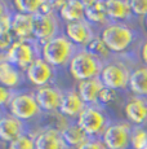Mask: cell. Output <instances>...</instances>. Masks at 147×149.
Listing matches in <instances>:
<instances>
[{
	"instance_id": "obj_8",
	"label": "cell",
	"mask_w": 147,
	"mask_h": 149,
	"mask_svg": "<svg viewBox=\"0 0 147 149\" xmlns=\"http://www.w3.org/2000/svg\"><path fill=\"white\" fill-rule=\"evenodd\" d=\"M133 125L128 121H112L102 136L107 149H131Z\"/></svg>"
},
{
	"instance_id": "obj_38",
	"label": "cell",
	"mask_w": 147,
	"mask_h": 149,
	"mask_svg": "<svg viewBox=\"0 0 147 149\" xmlns=\"http://www.w3.org/2000/svg\"><path fill=\"white\" fill-rule=\"evenodd\" d=\"M143 22H145V26H146V29H147V16L143 18Z\"/></svg>"
},
{
	"instance_id": "obj_36",
	"label": "cell",
	"mask_w": 147,
	"mask_h": 149,
	"mask_svg": "<svg viewBox=\"0 0 147 149\" xmlns=\"http://www.w3.org/2000/svg\"><path fill=\"white\" fill-rule=\"evenodd\" d=\"M139 53H141V60H142V64L147 65V39L142 43V45H141Z\"/></svg>"
},
{
	"instance_id": "obj_30",
	"label": "cell",
	"mask_w": 147,
	"mask_h": 149,
	"mask_svg": "<svg viewBox=\"0 0 147 149\" xmlns=\"http://www.w3.org/2000/svg\"><path fill=\"white\" fill-rule=\"evenodd\" d=\"M17 91L16 90H10L7 87H0V104H1L3 110H8L12 100L14 99Z\"/></svg>"
},
{
	"instance_id": "obj_37",
	"label": "cell",
	"mask_w": 147,
	"mask_h": 149,
	"mask_svg": "<svg viewBox=\"0 0 147 149\" xmlns=\"http://www.w3.org/2000/svg\"><path fill=\"white\" fill-rule=\"evenodd\" d=\"M79 1H80L85 8H88V7H90V5L95 4L97 1H100V0H79Z\"/></svg>"
},
{
	"instance_id": "obj_2",
	"label": "cell",
	"mask_w": 147,
	"mask_h": 149,
	"mask_svg": "<svg viewBox=\"0 0 147 149\" xmlns=\"http://www.w3.org/2000/svg\"><path fill=\"white\" fill-rule=\"evenodd\" d=\"M104 61L94 56L85 48H79L69 64V73L74 81L81 82L101 75Z\"/></svg>"
},
{
	"instance_id": "obj_5",
	"label": "cell",
	"mask_w": 147,
	"mask_h": 149,
	"mask_svg": "<svg viewBox=\"0 0 147 149\" xmlns=\"http://www.w3.org/2000/svg\"><path fill=\"white\" fill-rule=\"evenodd\" d=\"M76 122L87 132L90 139H102L104 131L112 121L110 119L106 109L101 105H87Z\"/></svg>"
},
{
	"instance_id": "obj_18",
	"label": "cell",
	"mask_w": 147,
	"mask_h": 149,
	"mask_svg": "<svg viewBox=\"0 0 147 149\" xmlns=\"http://www.w3.org/2000/svg\"><path fill=\"white\" fill-rule=\"evenodd\" d=\"M104 88L100 77L76 83V90L87 105H100L101 91Z\"/></svg>"
},
{
	"instance_id": "obj_16",
	"label": "cell",
	"mask_w": 147,
	"mask_h": 149,
	"mask_svg": "<svg viewBox=\"0 0 147 149\" xmlns=\"http://www.w3.org/2000/svg\"><path fill=\"white\" fill-rule=\"evenodd\" d=\"M87 108V104L81 96L79 95L76 88L71 90H65L63 92V99H62V104L59 108V113L65 116L66 118L76 121L78 117L81 114V111Z\"/></svg>"
},
{
	"instance_id": "obj_34",
	"label": "cell",
	"mask_w": 147,
	"mask_h": 149,
	"mask_svg": "<svg viewBox=\"0 0 147 149\" xmlns=\"http://www.w3.org/2000/svg\"><path fill=\"white\" fill-rule=\"evenodd\" d=\"M76 149H107L102 139H89Z\"/></svg>"
},
{
	"instance_id": "obj_24",
	"label": "cell",
	"mask_w": 147,
	"mask_h": 149,
	"mask_svg": "<svg viewBox=\"0 0 147 149\" xmlns=\"http://www.w3.org/2000/svg\"><path fill=\"white\" fill-rule=\"evenodd\" d=\"M62 135H63V139H65V141H66V144L71 149H76L78 147H80L81 144H84L87 140L90 139L76 121L70 122L69 125L62 130Z\"/></svg>"
},
{
	"instance_id": "obj_35",
	"label": "cell",
	"mask_w": 147,
	"mask_h": 149,
	"mask_svg": "<svg viewBox=\"0 0 147 149\" xmlns=\"http://www.w3.org/2000/svg\"><path fill=\"white\" fill-rule=\"evenodd\" d=\"M69 1H70V0H47V3L56 10V12H58V10L61 9V8L63 7L66 3H69Z\"/></svg>"
},
{
	"instance_id": "obj_21",
	"label": "cell",
	"mask_w": 147,
	"mask_h": 149,
	"mask_svg": "<svg viewBox=\"0 0 147 149\" xmlns=\"http://www.w3.org/2000/svg\"><path fill=\"white\" fill-rule=\"evenodd\" d=\"M109 18L111 22H128L134 17L129 0H104Z\"/></svg>"
},
{
	"instance_id": "obj_17",
	"label": "cell",
	"mask_w": 147,
	"mask_h": 149,
	"mask_svg": "<svg viewBox=\"0 0 147 149\" xmlns=\"http://www.w3.org/2000/svg\"><path fill=\"white\" fill-rule=\"evenodd\" d=\"M25 81H26L25 71L19 70L18 68H16L7 60L0 58V83H1V87H7L17 91L23 84Z\"/></svg>"
},
{
	"instance_id": "obj_33",
	"label": "cell",
	"mask_w": 147,
	"mask_h": 149,
	"mask_svg": "<svg viewBox=\"0 0 147 149\" xmlns=\"http://www.w3.org/2000/svg\"><path fill=\"white\" fill-rule=\"evenodd\" d=\"M17 40L14 34L12 31H7V33H0V52L4 53L12 47V44Z\"/></svg>"
},
{
	"instance_id": "obj_11",
	"label": "cell",
	"mask_w": 147,
	"mask_h": 149,
	"mask_svg": "<svg viewBox=\"0 0 147 149\" xmlns=\"http://www.w3.org/2000/svg\"><path fill=\"white\" fill-rule=\"evenodd\" d=\"M63 92L65 90L57 87L56 84L39 87L34 91L36 101L45 114L59 113V108H61L62 99H63Z\"/></svg>"
},
{
	"instance_id": "obj_32",
	"label": "cell",
	"mask_w": 147,
	"mask_h": 149,
	"mask_svg": "<svg viewBox=\"0 0 147 149\" xmlns=\"http://www.w3.org/2000/svg\"><path fill=\"white\" fill-rule=\"evenodd\" d=\"M116 97H117V91L104 87L103 90L101 91V95H100V105L103 108L107 107V105L112 104V102L116 100Z\"/></svg>"
},
{
	"instance_id": "obj_12",
	"label": "cell",
	"mask_w": 147,
	"mask_h": 149,
	"mask_svg": "<svg viewBox=\"0 0 147 149\" xmlns=\"http://www.w3.org/2000/svg\"><path fill=\"white\" fill-rule=\"evenodd\" d=\"M63 34L76 47L85 48L90 43V40L100 34V31L95 30V27L87 19H83V21L71 22V24H65Z\"/></svg>"
},
{
	"instance_id": "obj_14",
	"label": "cell",
	"mask_w": 147,
	"mask_h": 149,
	"mask_svg": "<svg viewBox=\"0 0 147 149\" xmlns=\"http://www.w3.org/2000/svg\"><path fill=\"white\" fill-rule=\"evenodd\" d=\"M31 132L35 135V149H71L58 128L40 127Z\"/></svg>"
},
{
	"instance_id": "obj_19",
	"label": "cell",
	"mask_w": 147,
	"mask_h": 149,
	"mask_svg": "<svg viewBox=\"0 0 147 149\" xmlns=\"http://www.w3.org/2000/svg\"><path fill=\"white\" fill-rule=\"evenodd\" d=\"M12 33L17 39H34V16L25 13H13Z\"/></svg>"
},
{
	"instance_id": "obj_7",
	"label": "cell",
	"mask_w": 147,
	"mask_h": 149,
	"mask_svg": "<svg viewBox=\"0 0 147 149\" xmlns=\"http://www.w3.org/2000/svg\"><path fill=\"white\" fill-rule=\"evenodd\" d=\"M131 73L132 69L124 61L110 60V61L104 62L100 78L103 82L104 87L111 88V90H115L119 92V91L128 90Z\"/></svg>"
},
{
	"instance_id": "obj_3",
	"label": "cell",
	"mask_w": 147,
	"mask_h": 149,
	"mask_svg": "<svg viewBox=\"0 0 147 149\" xmlns=\"http://www.w3.org/2000/svg\"><path fill=\"white\" fill-rule=\"evenodd\" d=\"M78 49L79 47H76L65 34L61 33L52 40L41 45V57L56 69L63 68L69 66Z\"/></svg>"
},
{
	"instance_id": "obj_26",
	"label": "cell",
	"mask_w": 147,
	"mask_h": 149,
	"mask_svg": "<svg viewBox=\"0 0 147 149\" xmlns=\"http://www.w3.org/2000/svg\"><path fill=\"white\" fill-rule=\"evenodd\" d=\"M45 3H47V0H12L13 8L16 9V12L31 14V16H35L40 12Z\"/></svg>"
},
{
	"instance_id": "obj_9",
	"label": "cell",
	"mask_w": 147,
	"mask_h": 149,
	"mask_svg": "<svg viewBox=\"0 0 147 149\" xmlns=\"http://www.w3.org/2000/svg\"><path fill=\"white\" fill-rule=\"evenodd\" d=\"M59 17L57 12L53 13H38L34 16V39L40 45L52 40L57 35L61 34L59 31Z\"/></svg>"
},
{
	"instance_id": "obj_6",
	"label": "cell",
	"mask_w": 147,
	"mask_h": 149,
	"mask_svg": "<svg viewBox=\"0 0 147 149\" xmlns=\"http://www.w3.org/2000/svg\"><path fill=\"white\" fill-rule=\"evenodd\" d=\"M7 111L26 123L31 121H39L44 114L40 105L36 101L35 93L26 92V91H17L14 99L12 100Z\"/></svg>"
},
{
	"instance_id": "obj_15",
	"label": "cell",
	"mask_w": 147,
	"mask_h": 149,
	"mask_svg": "<svg viewBox=\"0 0 147 149\" xmlns=\"http://www.w3.org/2000/svg\"><path fill=\"white\" fill-rule=\"evenodd\" d=\"M125 118L133 126L147 125V99L132 95L124 104Z\"/></svg>"
},
{
	"instance_id": "obj_31",
	"label": "cell",
	"mask_w": 147,
	"mask_h": 149,
	"mask_svg": "<svg viewBox=\"0 0 147 149\" xmlns=\"http://www.w3.org/2000/svg\"><path fill=\"white\" fill-rule=\"evenodd\" d=\"M132 12L134 17H145L147 16V0H129Z\"/></svg>"
},
{
	"instance_id": "obj_22",
	"label": "cell",
	"mask_w": 147,
	"mask_h": 149,
	"mask_svg": "<svg viewBox=\"0 0 147 149\" xmlns=\"http://www.w3.org/2000/svg\"><path fill=\"white\" fill-rule=\"evenodd\" d=\"M85 19L93 25L95 29L100 27L101 30L110 24V18L106 9V1L100 0L95 4L85 8Z\"/></svg>"
},
{
	"instance_id": "obj_1",
	"label": "cell",
	"mask_w": 147,
	"mask_h": 149,
	"mask_svg": "<svg viewBox=\"0 0 147 149\" xmlns=\"http://www.w3.org/2000/svg\"><path fill=\"white\" fill-rule=\"evenodd\" d=\"M100 35L114 56L126 53L137 40V31L128 22H110Z\"/></svg>"
},
{
	"instance_id": "obj_20",
	"label": "cell",
	"mask_w": 147,
	"mask_h": 149,
	"mask_svg": "<svg viewBox=\"0 0 147 149\" xmlns=\"http://www.w3.org/2000/svg\"><path fill=\"white\" fill-rule=\"evenodd\" d=\"M128 91L134 96L147 99V65L141 64L132 68Z\"/></svg>"
},
{
	"instance_id": "obj_10",
	"label": "cell",
	"mask_w": 147,
	"mask_h": 149,
	"mask_svg": "<svg viewBox=\"0 0 147 149\" xmlns=\"http://www.w3.org/2000/svg\"><path fill=\"white\" fill-rule=\"evenodd\" d=\"M56 73H57V69L45 61L43 57H39L25 70V77L27 82L39 88L53 84L56 79Z\"/></svg>"
},
{
	"instance_id": "obj_39",
	"label": "cell",
	"mask_w": 147,
	"mask_h": 149,
	"mask_svg": "<svg viewBox=\"0 0 147 149\" xmlns=\"http://www.w3.org/2000/svg\"><path fill=\"white\" fill-rule=\"evenodd\" d=\"M146 149H147V148H146Z\"/></svg>"
},
{
	"instance_id": "obj_27",
	"label": "cell",
	"mask_w": 147,
	"mask_h": 149,
	"mask_svg": "<svg viewBox=\"0 0 147 149\" xmlns=\"http://www.w3.org/2000/svg\"><path fill=\"white\" fill-rule=\"evenodd\" d=\"M147 148V128L145 126H133L131 139V149Z\"/></svg>"
},
{
	"instance_id": "obj_23",
	"label": "cell",
	"mask_w": 147,
	"mask_h": 149,
	"mask_svg": "<svg viewBox=\"0 0 147 149\" xmlns=\"http://www.w3.org/2000/svg\"><path fill=\"white\" fill-rule=\"evenodd\" d=\"M58 17L65 24H71L85 19V7L79 0H70L57 12Z\"/></svg>"
},
{
	"instance_id": "obj_29",
	"label": "cell",
	"mask_w": 147,
	"mask_h": 149,
	"mask_svg": "<svg viewBox=\"0 0 147 149\" xmlns=\"http://www.w3.org/2000/svg\"><path fill=\"white\" fill-rule=\"evenodd\" d=\"M0 33H7V31H12V18L13 13L10 8L5 5L4 1H1V8H0Z\"/></svg>"
},
{
	"instance_id": "obj_28",
	"label": "cell",
	"mask_w": 147,
	"mask_h": 149,
	"mask_svg": "<svg viewBox=\"0 0 147 149\" xmlns=\"http://www.w3.org/2000/svg\"><path fill=\"white\" fill-rule=\"evenodd\" d=\"M7 149H35V135L29 131L7 144Z\"/></svg>"
},
{
	"instance_id": "obj_4",
	"label": "cell",
	"mask_w": 147,
	"mask_h": 149,
	"mask_svg": "<svg viewBox=\"0 0 147 149\" xmlns=\"http://www.w3.org/2000/svg\"><path fill=\"white\" fill-rule=\"evenodd\" d=\"M39 57H41V45L35 39H17L7 52L0 54V58L9 61L22 71Z\"/></svg>"
},
{
	"instance_id": "obj_25",
	"label": "cell",
	"mask_w": 147,
	"mask_h": 149,
	"mask_svg": "<svg viewBox=\"0 0 147 149\" xmlns=\"http://www.w3.org/2000/svg\"><path fill=\"white\" fill-rule=\"evenodd\" d=\"M85 49L89 51L90 53H93L94 56L100 57V58L102 60V61H104V62L112 60V57H114V54H112L111 51L109 49V47H107L106 43L103 42V39L101 38L100 34L95 35L94 38L90 40V43L85 47Z\"/></svg>"
},
{
	"instance_id": "obj_13",
	"label": "cell",
	"mask_w": 147,
	"mask_h": 149,
	"mask_svg": "<svg viewBox=\"0 0 147 149\" xmlns=\"http://www.w3.org/2000/svg\"><path fill=\"white\" fill-rule=\"evenodd\" d=\"M30 127L26 122L21 121L19 118L10 114L9 111L3 110L1 118H0V137L3 143L9 144L14 139L19 137L23 134L29 132Z\"/></svg>"
}]
</instances>
